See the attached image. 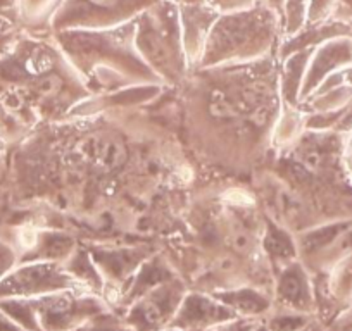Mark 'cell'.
Returning <instances> with one entry per match:
<instances>
[{
  "instance_id": "8",
  "label": "cell",
  "mask_w": 352,
  "mask_h": 331,
  "mask_svg": "<svg viewBox=\"0 0 352 331\" xmlns=\"http://www.w3.org/2000/svg\"><path fill=\"white\" fill-rule=\"evenodd\" d=\"M92 259L96 261L97 268L109 275L114 279H123L128 275L137 271L147 259V252L135 249V247H124V249H104V251H90Z\"/></svg>"
},
{
  "instance_id": "14",
  "label": "cell",
  "mask_w": 352,
  "mask_h": 331,
  "mask_svg": "<svg viewBox=\"0 0 352 331\" xmlns=\"http://www.w3.org/2000/svg\"><path fill=\"white\" fill-rule=\"evenodd\" d=\"M302 326V319L300 317H276L272 323L273 331H296L297 328Z\"/></svg>"
},
{
  "instance_id": "12",
  "label": "cell",
  "mask_w": 352,
  "mask_h": 331,
  "mask_svg": "<svg viewBox=\"0 0 352 331\" xmlns=\"http://www.w3.org/2000/svg\"><path fill=\"white\" fill-rule=\"evenodd\" d=\"M216 299L221 300L233 312L239 310L243 314H261L268 309V300L264 299V295L250 288L219 293V295H216Z\"/></svg>"
},
{
  "instance_id": "11",
  "label": "cell",
  "mask_w": 352,
  "mask_h": 331,
  "mask_svg": "<svg viewBox=\"0 0 352 331\" xmlns=\"http://www.w3.org/2000/svg\"><path fill=\"white\" fill-rule=\"evenodd\" d=\"M36 259L38 261H50L59 262L66 261L74 251L73 236L66 235L60 231H45L40 236H36Z\"/></svg>"
},
{
  "instance_id": "1",
  "label": "cell",
  "mask_w": 352,
  "mask_h": 331,
  "mask_svg": "<svg viewBox=\"0 0 352 331\" xmlns=\"http://www.w3.org/2000/svg\"><path fill=\"white\" fill-rule=\"evenodd\" d=\"M275 38V14L268 9H240L214 21L202 52V66L252 59Z\"/></svg>"
},
{
  "instance_id": "9",
  "label": "cell",
  "mask_w": 352,
  "mask_h": 331,
  "mask_svg": "<svg viewBox=\"0 0 352 331\" xmlns=\"http://www.w3.org/2000/svg\"><path fill=\"white\" fill-rule=\"evenodd\" d=\"M278 297L296 309H304L311 302V290L307 275L299 262L292 261L283 266L278 279Z\"/></svg>"
},
{
  "instance_id": "3",
  "label": "cell",
  "mask_w": 352,
  "mask_h": 331,
  "mask_svg": "<svg viewBox=\"0 0 352 331\" xmlns=\"http://www.w3.org/2000/svg\"><path fill=\"white\" fill-rule=\"evenodd\" d=\"M159 0H64L56 26L64 30H111L142 14Z\"/></svg>"
},
{
  "instance_id": "7",
  "label": "cell",
  "mask_w": 352,
  "mask_h": 331,
  "mask_svg": "<svg viewBox=\"0 0 352 331\" xmlns=\"http://www.w3.org/2000/svg\"><path fill=\"white\" fill-rule=\"evenodd\" d=\"M352 49L349 47L347 42L340 40V42H330L324 43L320 50L316 52V56H313L311 64H307L306 76L302 81V89H300V97H306L309 93H313L318 89L321 81L327 78V74H330L328 71H331L333 67H337L338 64H344L351 59Z\"/></svg>"
},
{
  "instance_id": "2",
  "label": "cell",
  "mask_w": 352,
  "mask_h": 331,
  "mask_svg": "<svg viewBox=\"0 0 352 331\" xmlns=\"http://www.w3.org/2000/svg\"><path fill=\"white\" fill-rule=\"evenodd\" d=\"M133 45L145 64L164 80H178L185 71V50L178 9L159 0L133 25Z\"/></svg>"
},
{
  "instance_id": "16",
  "label": "cell",
  "mask_w": 352,
  "mask_h": 331,
  "mask_svg": "<svg viewBox=\"0 0 352 331\" xmlns=\"http://www.w3.org/2000/svg\"><path fill=\"white\" fill-rule=\"evenodd\" d=\"M0 331H21L18 326L11 323L9 319H6L4 316H0Z\"/></svg>"
},
{
  "instance_id": "4",
  "label": "cell",
  "mask_w": 352,
  "mask_h": 331,
  "mask_svg": "<svg viewBox=\"0 0 352 331\" xmlns=\"http://www.w3.org/2000/svg\"><path fill=\"white\" fill-rule=\"evenodd\" d=\"M182 286L168 279L144 293L130 312V323L137 331H155L176 314L182 304Z\"/></svg>"
},
{
  "instance_id": "17",
  "label": "cell",
  "mask_w": 352,
  "mask_h": 331,
  "mask_svg": "<svg viewBox=\"0 0 352 331\" xmlns=\"http://www.w3.org/2000/svg\"><path fill=\"white\" fill-rule=\"evenodd\" d=\"M344 4L347 5V8L352 9V0H344Z\"/></svg>"
},
{
  "instance_id": "10",
  "label": "cell",
  "mask_w": 352,
  "mask_h": 331,
  "mask_svg": "<svg viewBox=\"0 0 352 331\" xmlns=\"http://www.w3.org/2000/svg\"><path fill=\"white\" fill-rule=\"evenodd\" d=\"M263 249L264 252L272 258L273 262L287 266L296 259L297 251V242L287 228H283L278 222L268 221L266 222V229L263 235Z\"/></svg>"
},
{
  "instance_id": "5",
  "label": "cell",
  "mask_w": 352,
  "mask_h": 331,
  "mask_svg": "<svg viewBox=\"0 0 352 331\" xmlns=\"http://www.w3.org/2000/svg\"><path fill=\"white\" fill-rule=\"evenodd\" d=\"M73 276L60 268L57 262L38 261L33 264L23 266L21 269L9 276L0 286V290L19 295H32V293H47L56 290L69 288Z\"/></svg>"
},
{
  "instance_id": "13",
  "label": "cell",
  "mask_w": 352,
  "mask_h": 331,
  "mask_svg": "<svg viewBox=\"0 0 352 331\" xmlns=\"http://www.w3.org/2000/svg\"><path fill=\"white\" fill-rule=\"evenodd\" d=\"M307 56L306 50H297L287 59L285 73H283V89H285L287 97H290L289 102H296L297 97H300V89H302V81L306 76L307 69Z\"/></svg>"
},
{
  "instance_id": "15",
  "label": "cell",
  "mask_w": 352,
  "mask_h": 331,
  "mask_svg": "<svg viewBox=\"0 0 352 331\" xmlns=\"http://www.w3.org/2000/svg\"><path fill=\"white\" fill-rule=\"evenodd\" d=\"M12 264H14V252L11 247L0 242V275L12 268Z\"/></svg>"
},
{
  "instance_id": "6",
  "label": "cell",
  "mask_w": 352,
  "mask_h": 331,
  "mask_svg": "<svg viewBox=\"0 0 352 331\" xmlns=\"http://www.w3.org/2000/svg\"><path fill=\"white\" fill-rule=\"evenodd\" d=\"M233 310L221 300H212L202 295H188L182 300L180 307L173 317V326L178 330L195 331L197 328L209 326L214 323H223L232 319Z\"/></svg>"
}]
</instances>
